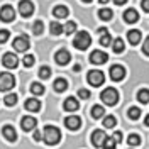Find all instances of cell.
Wrapping results in <instances>:
<instances>
[{
  "label": "cell",
  "instance_id": "obj_1",
  "mask_svg": "<svg viewBox=\"0 0 149 149\" xmlns=\"http://www.w3.org/2000/svg\"><path fill=\"white\" fill-rule=\"evenodd\" d=\"M42 141L47 146H56L61 141V130L54 125H46L42 130Z\"/></svg>",
  "mask_w": 149,
  "mask_h": 149
},
{
  "label": "cell",
  "instance_id": "obj_2",
  "mask_svg": "<svg viewBox=\"0 0 149 149\" xmlns=\"http://www.w3.org/2000/svg\"><path fill=\"white\" fill-rule=\"evenodd\" d=\"M90 44H92V37H90V34H88L86 31H80L73 39V46L76 47V49H80V51L88 49Z\"/></svg>",
  "mask_w": 149,
  "mask_h": 149
},
{
  "label": "cell",
  "instance_id": "obj_3",
  "mask_svg": "<svg viewBox=\"0 0 149 149\" xmlns=\"http://www.w3.org/2000/svg\"><path fill=\"white\" fill-rule=\"evenodd\" d=\"M100 98H102V102L105 103V105H115V103L119 102V92L115 90V88H112V86H109V88H105L102 93H100Z\"/></svg>",
  "mask_w": 149,
  "mask_h": 149
},
{
  "label": "cell",
  "instance_id": "obj_4",
  "mask_svg": "<svg viewBox=\"0 0 149 149\" xmlns=\"http://www.w3.org/2000/svg\"><path fill=\"white\" fill-rule=\"evenodd\" d=\"M15 86V76L10 73H0V92H9Z\"/></svg>",
  "mask_w": 149,
  "mask_h": 149
},
{
  "label": "cell",
  "instance_id": "obj_5",
  "mask_svg": "<svg viewBox=\"0 0 149 149\" xmlns=\"http://www.w3.org/2000/svg\"><path fill=\"white\" fill-rule=\"evenodd\" d=\"M86 80L92 86H102L103 81H105V74L100 71V70H92L90 73L86 74Z\"/></svg>",
  "mask_w": 149,
  "mask_h": 149
},
{
  "label": "cell",
  "instance_id": "obj_6",
  "mask_svg": "<svg viewBox=\"0 0 149 149\" xmlns=\"http://www.w3.org/2000/svg\"><path fill=\"white\" fill-rule=\"evenodd\" d=\"M15 19V10H14V7L12 5H3L2 9H0V20L2 22H12Z\"/></svg>",
  "mask_w": 149,
  "mask_h": 149
},
{
  "label": "cell",
  "instance_id": "obj_7",
  "mask_svg": "<svg viewBox=\"0 0 149 149\" xmlns=\"http://www.w3.org/2000/svg\"><path fill=\"white\" fill-rule=\"evenodd\" d=\"M14 49L19 51V53H24V51H27L29 46H31V42H29V37L27 36H19L14 39Z\"/></svg>",
  "mask_w": 149,
  "mask_h": 149
},
{
  "label": "cell",
  "instance_id": "obj_8",
  "mask_svg": "<svg viewBox=\"0 0 149 149\" xmlns=\"http://www.w3.org/2000/svg\"><path fill=\"white\" fill-rule=\"evenodd\" d=\"M19 12L22 17H31L34 14V5L31 0H20L19 2Z\"/></svg>",
  "mask_w": 149,
  "mask_h": 149
},
{
  "label": "cell",
  "instance_id": "obj_9",
  "mask_svg": "<svg viewBox=\"0 0 149 149\" xmlns=\"http://www.w3.org/2000/svg\"><path fill=\"white\" fill-rule=\"evenodd\" d=\"M2 65L5 66V68H9V70L17 68V66H19L17 56L14 54V53H5V54H3V58H2Z\"/></svg>",
  "mask_w": 149,
  "mask_h": 149
},
{
  "label": "cell",
  "instance_id": "obj_10",
  "mask_svg": "<svg viewBox=\"0 0 149 149\" xmlns=\"http://www.w3.org/2000/svg\"><path fill=\"white\" fill-rule=\"evenodd\" d=\"M107 139V134L103 132V130H93L92 132V144L95 148H103V142Z\"/></svg>",
  "mask_w": 149,
  "mask_h": 149
},
{
  "label": "cell",
  "instance_id": "obj_11",
  "mask_svg": "<svg viewBox=\"0 0 149 149\" xmlns=\"http://www.w3.org/2000/svg\"><path fill=\"white\" fill-rule=\"evenodd\" d=\"M109 73H110V78L113 81H120V80H124V76H125V70L120 65H113V66H110V71Z\"/></svg>",
  "mask_w": 149,
  "mask_h": 149
},
{
  "label": "cell",
  "instance_id": "obj_12",
  "mask_svg": "<svg viewBox=\"0 0 149 149\" xmlns=\"http://www.w3.org/2000/svg\"><path fill=\"white\" fill-rule=\"evenodd\" d=\"M65 125L70 130H78L81 127V119H80L78 115H70V117L65 119Z\"/></svg>",
  "mask_w": 149,
  "mask_h": 149
},
{
  "label": "cell",
  "instance_id": "obj_13",
  "mask_svg": "<svg viewBox=\"0 0 149 149\" xmlns=\"http://www.w3.org/2000/svg\"><path fill=\"white\" fill-rule=\"evenodd\" d=\"M37 125V120L34 119V117H31V115H27V117H22V120H20V127H22V130L24 132H29V130H34Z\"/></svg>",
  "mask_w": 149,
  "mask_h": 149
},
{
  "label": "cell",
  "instance_id": "obj_14",
  "mask_svg": "<svg viewBox=\"0 0 149 149\" xmlns=\"http://www.w3.org/2000/svg\"><path fill=\"white\" fill-rule=\"evenodd\" d=\"M107 59H109V56L103 51H92V54H90V61L93 65H103V63H107Z\"/></svg>",
  "mask_w": 149,
  "mask_h": 149
},
{
  "label": "cell",
  "instance_id": "obj_15",
  "mask_svg": "<svg viewBox=\"0 0 149 149\" xmlns=\"http://www.w3.org/2000/svg\"><path fill=\"white\" fill-rule=\"evenodd\" d=\"M54 59H56V63H58V65L65 66V65H68V63H70L71 54H70V51H66V49H59V51L56 53Z\"/></svg>",
  "mask_w": 149,
  "mask_h": 149
},
{
  "label": "cell",
  "instance_id": "obj_16",
  "mask_svg": "<svg viewBox=\"0 0 149 149\" xmlns=\"http://www.w3.org/2000/svg\"><path fill=\"white\" fill-rule=\"evenodd\" d=\"M124 20L127 22V24H134V22H137L139 20V14H137V10L136 9H127L124 12Z\"/></svg>",
  "mask_w": 149,
  "mask_h": 149
},
{
  "label": "cell",
  "instance_id": "obj_17",
  "mask_svg": "<svg viewBox=\"0 0 149 149\" xmlns=\"http://www.w3.org/2000/svg\"><path fill=\"white\" fill-rule=\"evenodd\" d=\"M2 134H3V137L7 141H10V142H15V141H17V132H15V129H14L12 125H5V127L2 129Z\"/></svg>",
  "mask_w": 149,
  "mask_h": 149
},
{
  "label": "cell",
  "instance_id": "obj_18",
  "mask_svg": "<svg viewBox=\"0 0 149 149\" xmlns=\"http://www.w3.org/2000/svg\"><path fill=\"white\" fill-rule=\"evenodd\" d=\"M141 37H142V34H141V31H137V29H132V31H129V32H127V39H129V42L132 44V46L139 44V42H141Z\"/></svg>",
  "mask_w": 149,
  "mask_h": 149
},
{
  "label": "cell",
  "instance_id": "obj_19",
  "mask_svg": "<svg viewBox=\"0 0 149 149\" xmlns=\"http://www.w3.org/2000/svg\"><path fill=\"white\" fill-rule=\"evenodd\" d=\"M68 14H70V10H68L66 5H56L53 9V15L56 19H65V17H68Z\"/></svg>",
  "mask_w": 149,
  "mask_h": 149
},
{
  "label": "cell",
  "instance_id": "obj_20",
  "mask_svg": "<svg viewBox=\"0 0 149 149\" xmlns=\"http://www.w3.org/2000/svg\"><path fill=\"white\" fill-rule=\"evenodd\" d=\"M26 110L39 112L41 110V102H39L37 98H27V100H26Z\"/></svg>",
  "mask_w": 149,
  "mask_h": 149
},
{
  "label": "cell",
  "instance_id": "obj_21",
  "mask_svg": "<svg viewBox=\"0 0 149 149\" xmlns=\"http://www.w3.org/2000/svg\"><path fill=\"white\" fill-rule=\"evenodd\" d=\"M78 100L74 98V97H68L65 100V110L66 112H74V110H78Z\"/></svg>",
  "mask_w": 149,
  "mask_h": 149
},
{
  "label": "cell",
  "instance_id": "obj_22",
  "mask_svg": "<svg viewBox=\"0 0 149 149\" xmlns=\"http://www.w3.org/2000/svg\"><path fill=\"white\" fill-rule=\"evenodd\" d=\"M53 86H54V92L61 93V92H65L66 88H68V81H66L65 78H56Z\"/></svg>",
  "mask_w": 149,
  "mask_h": 149
},
{
  "label": "cell",
  "instance_id": "obj_23",
  "mask_svg": "<svg viewBox=\"0 0 149 149\" xmlns=\"http://www.w3.org/2000/svg\"><path fill=\"white\" fill-rule=\"evenodd\" d=\"M92 117L93 119H102L105 117V109L102 105H93L92 107Z\"/></svg>",
  "mask_w": 149,
  "mask_h": 149
},
{
  "label": "cell",
  "instance_id": "obj_24",
  "mask_svg": "<svg viewBox=\"0 0 149 149\" xmlns=\"http://www.w3.org/2000/svg\"><path fill=\"white\" fill-rule=\"evenodd\" d=\"M124 41H122L120 37H115V39H113V41H112V49H113V53H117V54H119V53H122V51H124Z\"/></svg>",
  "mask_w": 149,
  "mask_h": 149
},
{
  "label": "cell",
  "instance_id": "obj_25",
  "mask_svg": "<svg viewBox=\"0 0 149 149\" xmlns=\"http://www.w3.org/2000/svg\"><path fill=\"white\" fill-rule=\"evenodd\" d=\"M49 31H51V34H53V36H59V34H63V32H65V27H63V24H59V22H51Z\"/></svg>",
  "mask_w": 149,
  "mask_h": 149
},
{
  "label": "cell",
  "instance_id": "obj_26",
  "mask_svg": "<svg viewBox=\"0 0 149 149\" xmlns=\"http://www.w3.org/2000/svg\"><path fill=\"white\" fill-rule=\"evenodd\" d=\"M115 124H117V119H115L113 115H105V117H103V127L112 129V127H115Z\"/></svg>",
  "mask_w": 149,
  "mask_h": 149
},
{
  "label": "cell",
  "instance_id": "obj_27",
  "mask_svg": "<svg viewBox=\"0 0 149 149\" xmlns=\"http://www.w3.org/2000/svg\"><path fill=\"white\" fill-rule=\"evenodd\" d=\"M137 100H139L141 103H148L149 102V90L148 88H142V90L137 92Z\"/></svg>",
  "mask_w": 149,
  "mask_h": 149
},
{
  "label": "cell",
  "instance_id": "obj_28",
  "mask_svg": "<svg viewBox=\"0 0 149 149\" xmlns=\"http://www.w3.org/2000/svg\"><path fill=\"white\" fill-rule=\"evenodd\" d=\"M98 17L102 19V20H110L113 17V12L110 9H100L98 10Z\"/></svg>",
  "mask_w": 149,
  "mask_h": 149
},
{
  "label": "cell",
  "instance_id": "obj_29",
  "mask_svg": "<svg viewBox=\"0 0 149 149\" xmlns=\"http://www.w3.org/2000/svg\"><path fill=\"white\" fill-rule=\"evenodd\" d=\"M127 115H129V119H132V120H137L141 117V109L139 107H130L129 110H127Z\"/></svg>",
  "mask_w": 149,
  "mask_h": 149
},
{
  "label": "cell",
  "instance_id": "obj_30",
  "mask_svg": "<svg viewBox=\"0 0 149 149\" xmlns=\"http://www.w3.org/2000/svg\"><path fill=\"white\" fill-rule=\"evenodd\" d=\"M3 102H5L7 107H14V105L17 103V95H15V93H9V95H5Z\"/></svg>",
  "mask_w": 149,
  "mask_h": 149
},
{
  "label": "cell",
  "instance_id": "obj_31",
  "mask_svg": "<svg viewBox=\"0 0 149 149\" xmlns=\"http://www.w3.org/2000/svg\"><path fill=\"white\" fill-rule=\"evenodd\" d=\"M31 92H32V95L39 97V95H42V93H44V86H42L41 83H32V85H31Z\"/></svg>",
  "mask_w": 149,
  "mask_h": 149
},
{
  "label": "cell",
  "instance_id": "obj_32",
  "mask_svg": "<svg viewBox=\"0 0 149 149\" xmlns=\"http://www.w3.org/2000/svg\"><path fill=\"white\" fill-rule=\"evenodd\" d=\"M63 27H65V34H68V36H70V34H73L74 31H76V22L70 20V22H66Z\"/></svg>",
  "mask_w": 149,
  "mask_h": 149
},
{
  "label": "cell",
  "instance_id": "obj_33",
  "mask_svg": "<svg viewBox=\"0 0 149 149\" xmlns=\"http://www.w3.org/2000/svg\"><path fill=\"white\" fill-rule=\"evenodd\" d=\"M127 144H129V146H139L141 137L137 136V134H130L129 137H127Z\"/></svg>",
  "mask_w": 149,
  "mask_h": 149
},
{
  "label": "cell",
  "instance_id": "obj_34",
  "mask_svg": "<svg viewBox=\"0 0 149 149\" xmlns=\"http://www.w3.org/2000/svg\"><path fill=\"white\" fill-rule=\"evenodd\" d=\"M42 31H44L42 22H41V20H36V22H34V26H32V32H34L36 36H39V34H42Z\"/></svg>",
  "mask_w": 149,
  "mask_h": 149
},
{
  "label": "cell",
  "instance_id": "obj_35",
  "mask_svg": "<svg viewBox=\"0 0 149 149\" xmlns=\"http://www.w3.org/2000/svg\"><path fill=\"white\" fill-rule=\"evenodd\" d=\"M39 76L42 78V80H46L51 76V68L49 66H41V70H39Z\"/></svg>",
  "mask_w": 149,
  "mask_h": 149
},
{
  "label": "cell",
  "instance_id": "obj_36",
  "mask_svg": "<svg viewBox=\"0 0 149 149\" xmlns=\"http://www.w3.org/2000/svg\"><path fill=\"white\" fill-rule=\"evenodd\" d=\"M100 44H102V46H110L112 44V37H110L109 32H103L102 34V37H100Z\"/></svg>",
  "mask_w": 149,
  "mask_h": 149
},
{
  "label": "cell",
  "instance_id": "obj_37",
  "mask_svg": "<svg viewBox=\"0 0 149 149\" xmlns=\"http://www.w3.org/2000/svg\"><path fill=\"white\" fill-rule=\"evenodd\" d=\"M115 139L113 137H107L105 139V142H103V149H115Z\"/></svg>",
  "mask_w": 149,
  "mask_h": 149
},
{
  "label": "cell",
  "instance_id": "obj_38",
  "mask_svg": "<svg viewBox=\"0 0 149 149\" xmlns=\"http://www.w3.org/2000/svg\"><path fill=\"white\" fill-rule=\"evenodd\" d=\"M22 63H24V66L31 68V66L34 65V56H32V54H26V56H24V59H22Z\"/></svg>",
  "mask_w": 149,
  "mask_h": 149
},
{
  "label": "cell",
  "instance_id": "obj_39",
  "mask_svg": "<svg viewBox=\"0 0 149 149\" xmlns=\"http://www.w3.org/2000/svg\"><path fill=\"white\" fill-rule=\"evenodd\" d=\"M10 37V32L9 31H5V29H2L0 31V44H3V42H7V39Z\"/></svg>",
  "mask_w": 149,
  "mask_h": 149
},
{
  "label": "cell",
  "instance_id": "obj_40",
  "mask_svg": "<svg viewBox=\"0 0 149 149\" xmlns=\"http://www.w3.org/2000/svg\"><path fill=\"white\" fill-rule=\"evenodd\" d=\"M78 97L83 98V100H86V98H90V92H88L86 88H81V90H78Z\"/></svg>",
  "mask_w": 149,
  "mask_h": 149
},
{
  "label": "cell",
  "instance_id": "obj_41",
  "mask_svg": "<svg viewBox=\"0 0 149 149\" xmlns=\"http://www.w3.org/2000/svg\"><path fill=\"white\" fill-rule=\"evenodd\" d=\"M142 53L146 56H149V37H146V41H144V44H142Z\"/></svg>",
  "mask_w": 149,
  "mask_h": 149
},
{
  "label": "cell",
  "instance_id": "obj_42",
  "mask_svg": "<svg viewBox=\"0 0 149 149\" xmlns=\"http://www.w3.org/2000/svg\"><path fill=\"white\" fill-rule=\"evenodd\" d=\"M112 137L115 139V142H122V132H119V130H117V132H113V136H112Z\"/></svg>",
  "mask_w": 149,
  "mask_h": 149
},
{
  "label": "cell",
  "instance_id": "obj_43",
  "mask_svg": "<svg viewBox=\"0 0 149 149\" xmlns=\"http://www.w3.org/2000/svg\"><path fill=\"white\" fill-rule=\"evenodd\" d=\"M141 7H142V10L149 12V0H142V2H141Z\"/></svg>",
  "mask_w": 149,
  "mask_h": 149
},
{
  "label": "cell",
  "instance_id": "obj_44",
  "mask_svg": "<svg viewBox=\"0 0 149 149\" xmlns=\"http://www.w3.org/2000/svg\"><path fill=\"white\" fill-rule=\"evenodd\" d=\"M32 137H34V141H36V142H39V141H42V134H41V132H39V130H36V132H34V136H32Z\"/></svg>",
  "mask_w": 149,
  "mask_h": 149
},
{
  "label": "cell",
  "instance_id": "obj_45",
  "mask_svg": "<svg viewBox=\"0 0 149 149\" xmlns=\"http://www.w3.org/2000/svg\"><path fill=\"white\" fill-rule=\"evenodd\" d=\"M125 2H127V0H113V3H115V5H124Z\"/></svg>",
  "mask_w": 149,
  "mask_h": 149
},
{
  "label": "cell",
  "instance_id": "obj_46",
  "mask_svg": "<svg viewBox=\"0 0 149 149\" xmlns=\"http://www.w3.org/2000/svg\"><path fill=\"white\" fill-rule=\"evenodd\" d=\"M103 32H109V31H107L105 27H100V29H98V34H103Z\"/></svg>",
  "mask_w": 149,
  "mask_h": 149
},
{
  "label": "cell",
  "instance_id": "obj_47",
  "mask_svg": "<svg viewBox=\"0 0 149 149\" xmlns=\"http://www.w3.org/2000/svg\"><path fill=\"white\" fill-rule=\"evenodd\" d=\"M144 124H146V125L149 127V115H146V119H144Z\"/></svg>",
  "mask_w": 149,
  "mask_h": 149
},
{
  "label": "cell",
  "instance_id": "obj_48",
  "mask_svg": "<svg viewBox=\"0 0 149 149\" xmlns=\"http://www.w3.org/2000/svg\"><path fill=\"white\" fill-rule=\"evenodd\" d=\"M73 70H74V71H80V70H81V66H80V65H74Z\"/></svg>",
  "mask_w": 149,
  "mask_h": 149
},
{
  "label": "cell",
  "instance_id": "obj_49",
  "mask_svg": "<svg viewBox=\"0 0 149 149\" xmlns=\"http://www.w3.org/2000/svg\"><path fill=\"white\" fill-rule=\"evenodd\" d=\"M98 2H100V3H107V2H109V0H98Z\"/></svg>",
  "mask_w": 149,
  "mask_h": 149
},
{
  "label": "cell",
  "instance_id": "obj_50",
  "mask_svg": "<svg viewBox=\"0 0 149 149\" xmlns=\"http://www.w3.org/2000/svg\"><path fill=\"white\" fill-rule=\"evenodd\" d=\"M83 2H86V3H90V2H92V0H83Z\"/></svg>",
  "mask_w": 149,
  "mask_h": 149
}]
</instances>
